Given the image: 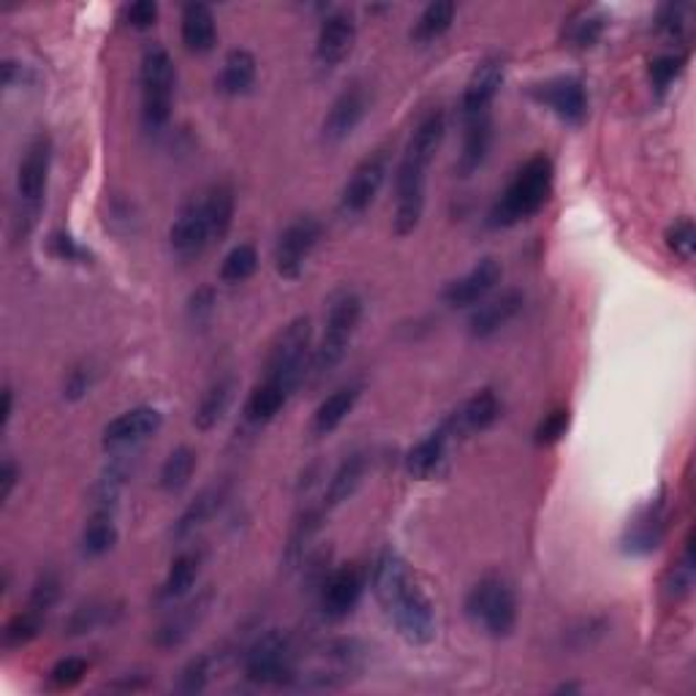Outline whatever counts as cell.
Instances as JSON below:
<instances>
[{"label": "cell", "instance_id": "1", "mask_svg": "<svg viewBox=\"0 0 696 696\" xmlns=\"http://www.w3.org/2000/svg\"><path fill=\"white\" fill-rule=\"evenodd\" d=\"M371 588L387 618L395 623L397 634L414 647H425L436 640L438 620L436 607L427 599L411 577L406 558L395 547H384L373 564Z\"/></svg>", "mask_w": 696, "mask_h": 696}, {"label": "cell", "instance_id": "2", "mask_svg": "<svg viewBox=\"0 0 696 696\" xmlns=\"http://www.w3.org/2000/svg\"><path fill=\"white\" fill-rule=\"evenodd\" d=\"M555 183V167L549 156H534L520 167L512 183L499 196V202L490 210V226L506 229V226L520 224V221L534 218L536 213L549 202Z\"/></svg>", "mask_w": 696, "mask_h": 696}, {"label": "cell", "instance_id": "3", "mask_svg": "<svg viewBox=\"0 0 696 696\" xmlns=\"http://www.w3.org/2000/svg\"><path fill=\"white\" fill-rule=\"evenodd\" d=\"M310 360H313V324L308 315H297L275 338L270 356H267L265 378L291 395L310 373Z\"/></svg>", "mask_w": 696, "mask_h": 696}, {"label": "cell", "instance_id": "4", "mask_svg": "<svg viewBox=\"0 0 696 696\" xmlns=\"http://www.w3.org/2000/svg\"><path fill=\"white\" fill-rule=\"evenodd\" d=\"M362 297L356 291H341L335 300L330 302L324 319V338H321L319 349H313V360H310V373L313 376H326L341 365L346 356L351 338H354L356 326L362 321Z\"/></svg>", "mask_w": 696, "mask_h": 696}, {"label": "cell", "instance_id": "5", "mask_svg": "<svg viewBox=\"0 0 696 696\" xmlns=\"http://www.w3.org/2000/svg\"><path fill=\"white\" fill-rule=\"evenodd\" d=\"M465 615L493 640H503L517 625V596L512 585L501 577H484L468 590L465 596Z\"/></svg>", "mask_w": 696, "mask_h": 696}, {"label": "cell", "instance_id": "6", "mask_svg": "<svg viewBox=\"0 0 696 696\" xmlns=\"http://www.w3.org/2000/svg\"><path fill=\"white\" fill-rule=\"evenodd\" d=\"M139 85H142L144 122L148 128H163L172 120L178 72H174L172 55L161 44L144 50L142 66H139Z\"/></svg>", "mask_w": 696, "mask_h": 696}, {"label": "cell", "instance_id": "7", "mask_svg": "<svg viewBox=\"0 0 696 696\" xmlns=\"http://www.w3.org/2000/svg\"><path fill=\"white\" fill-rule=\"evenodd\" d=\"M50 167H52V142L39 133L31 139L25 148L20 169H17V202H20V213H17V232L25 234L36 226V218L44 207L46 183H50Z\"/></svg>", "mask_w": 696, "mask_h": 696}, {"label": "cell", "instance_id": "8", "mask_svg": "<svg viewBox=\"0 0 696 696\" xmlns=\"http://www.w3.org/2000/svg\"><path fill=\"white\" fill-rule=\"evenodd\" d=\"M432 158L419 153V150L406 148L400 163L395 172V234L397 237H408L419 226L425 215L427 202V169H430Z\"/></svg>", "mask_w": 696, "mask_h": 696}, {"label": "cell", "instance_id": "9", "mask_svg": "<svg viewBox=\"0 0 696 696\" xmlns=\"http://www.w3.org/2000/svg\"><path fill=\"white\" fill-rule=\"evenodd\" d=\"M245 677L256 686H286L295 681V658H291V640L280 629L261 634L245 651Z\"/></svg>", "mask_w": 696, "mask_h": 696}, {"label": "cell", "instance_id": "10", "mask_svg": "<svg viewBox=\"0 0 696 696\" xmlns=\"http://www.w3.org/2000/svg\"><path fill=\"white\" fill-rule=\"evenodd\" d=\"M321 221L313 215H300L280 232L275 243V272L286 280H297L306 270L310 254L315 250L321 239Z\"/></svg>", "mask_w": 696, "mask_h": 696}, {"label": "cell", "instance_id": "11", "mask_svg": "<svg viewBox=\"0 0 696 696\" xmlns=\"http://www.w3.org/2000/svg\"><path fill=\"white\" fill-rule=\"evenodd\" d=\"M389 174V156L387 150H376L351 172L341 191V210L346 215H362L373 202H376L378 191L384 189Z\"/></svg>", "mask_w": 696, "mask_h": 696}, {"label": "cell", "instance_id": "12", "mask_svg": "<svg viewBox=\"0 0 696 696\" xmlns=\"http://www.w3.org/2000/svg\"><path fill=\"white\" fill-rule=\"evenodd\" d=\"M362 593H365V575L356 566H341L321 582V615L326 620H346L360 604Z\"/></svg>", "mask_w": 696, "mask_h": 696}, {"label": "cell", "instance_id": "13", "mask_svg": "<svg viewBox=\"0 0 696 696\" xmlns=\"http://www.w3.org/2000/svg\"><path fill=\"white\" fill-rule=\"evenodd\" d=\"M501 261L493 259V256H484V259H479L477 265L463 275V278L449 280L441 297L449 308H473L482 300H488L490 291L501 283Z\"/></svg>", "mask_w": 696, "mask_h": 696}, {"label": "cell", "instance_id": "14", "mask_svg": "<svg viewBox=\"0 0 696 696\" xmlns=\"http://www.w3.org/2000/svg\"><path fill=\"white\" fill-rule=\"evenodd\" d=\"M367 113H371V90L362 82H351L346 90L332 101L330 113L324 117V126H321V133H324L326 142H343V139H349L360 128V122L365 120Z\"/></svg>", "mask_w": 696, "mask_h": 696}, {"label": "cell", "instance_id": "15", "mask_svg": "<svg viewBox=\"0 0 696 696\" xmlns=\"http://www.w3.org/2000/svg\"><path fill=\"white\" fill-rule=\"evenodd\" d=\"M501 400L493 389H479L473 392L468 400L460 403L447 419H443V427L452 438H465L473 436V432H482L488 427H493L501 419Z\"/></svg>", "mask_w": 696, "mask_h": 696}, {"label": "cell", "instance_id": "16", "mask_svg": "<svg viewBox=\"0 0 696 696\" xmlns=\"http://www.w3.org/2000/svg\"><path fill=\"white\" fill-rule=\"evenodd\" d=\"M536 101L553 109L564 122L580 126L588 117V93L577 77H555L534 87Z\"/></svg>", "mask_w": 696, "mask_h": 696}, {"label": "cell", "instance_id": "17", "mask_svg": "<svg viewBox=\"0 0 696 696\" xmlns=\"http://www.w3.org/2000/svg\"><path fill=\"white\" fill-rule=\"evenodd\" d=\"M503 77H506V63H503L501 55H490L484 61H479L471 79H468L463 98H460V113H463L465 120L468 117L488 113L493 98L499 96Z\"/></svg>", "mask_w": 696, "mask_h": 696}, {"label": "cell", "instance_id": "18", "mask_svg": "<svg viewBox=\"0 0 696 696\" xmlns=\"http://www.w3.org/2000/svg\"><path fill=\"white\" fill-rule=\"evenodd\" d=\"M356 44V22L349 11H332L324 17L315 36V61L324 68H335L351 55Z\"/></svg>", "mask_w": 696, "mask_h": 696}, {"label": "cell", "instance_id": "19", "mask_svg": "<svg viewBox=\"0 0 696 696\" xmlns=\"http://www.w3.org/2000/svg\"><path fill=\"white\" fill-rule=\"evenodd\" d=\"M210 243H213V239H210L202 199L183 204V210H180L178 218H174L172 229H169V245H172L174 256L183 261H191L196 259V256H202Z\"/></svg>", "mask_w": 696, "mask_h": 696}, {"label": "cell", "instance_id": "20", "mask_svg": "<svg viewBox=\"0 0 696 696\" xmlns=\"http://www.w3.org/2000/svg\"><path fill=\"white\" fill-rule=\"evenodd\" d=\"M523 306L525 295L520 289H506L501 295L490 297V300H482L479 306H473L471 319H468V332L477 341H484V338L495 335L501 326H506L523 310Z\"/></svg>", "mask_w": 696, "mask_h": 696}, {"label": "cell", "instance_id": "21", "mask_svg": "<svg viewBox=\"0 0 696 696\" xmlns=\"http://www.w3.org/2000/svg\"><path fill=\"white\" fill-rule=\"evenodd\" d=\"M163 417L161 411L153 406H137L131 411L120 414L113 422L104 427V447L107 449H122V447H133V443L144 441V438L156 436L161 430Z\"/></svg>", "mask_w": 696, "mask_h": 696}, {"label": "cell", "instance_id": "22", "mask_svg": "<svg viewBox=\"0 0 696 696\" xmlns=\"http://www.w3.org/2000/svg\"><path fill=\"white\" fill-rule=\"evenodd\" d=\"M490 148H493V117L490 113L468 117L465 120V133H463V150H460L458 169L460 178H471L482 169V163L488 161Z\"/></svg>", "mask_w": 696, "mask_h": 696}, {"label": "cell", "instance_id": "23", "mask_svg": "<svg viewBox=\"0 0 696 696\" xmlns=\"http://www.w3.org/2000/svg\"><path fill=\"white\" fill-rule=\"evenodd\" d=\"M180 36L191 55H207L218 44V25L207 3H185L180 14Z\"/></svg>", "mask_w": 696, "mask_h": 696}, {"label": "cell", "instance_id": "24", "mask_svg": "<svg viewBox=\"0 0 696 696\" xmlns=\"http://www.w3.org/2000/svg\"><path fill=\"white\" fill-rule=\"evenodd\" d=\"M449 441H452V436H449L443 425H438L436 430L427 432L425 438H419V441L414 443L406 454L408 477L419 479V482L436 477L438 468H441L443 463V458H447Z\"/></svg>", "mask_w": 696, "mask_h": 696}, {"label": "cell", "instance_id": "25", "mask_svg": "<svg viewBox=\"0 0 696 696\" xmlns=\"http://www.w3.org/2000/svg\"><path fill=\"white\" fill-rule=\"evenodd\" d=\"M226 493H229L226 482H215V484H210V488H204L202 493H199L196 499L183 508L178 523H174V531H172L174 539H189L191 534H196L199 528H204V525H207L210 520L221 512V506H224V501H226Z\"/></svg>", "mask_w": 696, "mask_h": 696}, {"label": "cell", "instance_id": "26", "mask_svg": "<svg viewBox=\"0 0 696 696\" xmlns=\"http://www.w3.org/2000/svg\"><path fill=\"white\" fill-rule=\"evenodd\" d=\"M664 506L661 503H656V506H647L642 508L640 517L634 520V523H629V531H625V539H623V547L625 553L631 555H645V553H653V549L658 547L661 539H664V531H666V523H664Z\"/></svg>", "mask_w": 696, "mask_h": 696}, {"label": "cell", "instance_id": "27", "mask_svg": "<svg viewBox=\"0 0 696 696\" xmlns=\"http://www.w3.org/2000/svg\"><path fill=\"white\" fill-rule=\"evenodd\" d=\"M234 392H237V378L234 376H221L210 384L194 414V425L199 430L207 432L224 422L226 411H229L234 403Z\"/></svg>", "mask_w": 696, "mask_h": 696}, {"label": "cell", "instance_id": "28", "mask_svg": "<svg viewBox=\"0 0 696 696\" xmlns=\"http://www.w3.org/2000/svg\"><path fill=\"white\" fill-rule=\"evenodd\" d=\"M256 82V57L248 50H232L224 57L218 77H215V90L221 96H245Z\"/></svg>", "mask_w": 696, "mask_h": 696}, {"label": "cell", "instance_id": "29", "mask_svg": "<svg viewBox=\"0 0 696 696\" xmlns=\"http://www.w3.org/2000/svg\"><path fill=\"white\" fill-rule=\"evenodd\" d=\"M362 389L360 387H341L332 392L330 397L319 403V408L313 411V422H310V430L315 436H330L338 427L349 419V414L354 411L356 400H360Z\"/></svg>", "mask_w": 696, "mask_h": 696}, {"label": "cell", "instance_id": "30", "mask_svg": "<svg viewBox=\"0 0 696 696\" xmlns=\"http://www.w3.org/2000/svg\"><path fill=\"white\" fill-rule=\"evenodd\" d=\"M117 539H120V534H117L113 508H96L93 517L87 520L85 531H82L79 549L85 558L96 560V558H104L107 553H113Z\"/></svg>", "mask_w": 696, "mask_h": 696}, {"label": "cell", "instance_id": "31", "mask_svg": "<svg viewBox=\"0 0 696 696\" xmlns=\"http://www.w3.org/2000/svg\"><path fill=\"white\" fill-rule=\"evenodd\" d=\"M207 607H210V593H204L202 599L191 601V604H185L183 610L174 612V615L169 618L161 629H158V634H156L158 647L169 651V647L183 645V642L191 636V631L199 625V620L207 615Z\"/></svg>", "mask_w": 696, "mask_h": 696}, {"label": "cell", "instance_id": "32", "mask_svg": "<svg viewBox=\"0 0 696 696\" xmlns=\"http://www.w3.org/2000/svg\"><path fill=\"white\" fill-rule=\"evenodd\" d=\"M365 471H367V454L365 452L346 454V460H343V463L335 468L330 484H326V493H324L326 508L346 503L351 495L356 493V488L362 484V479H365Z\"/></svg>", "mask_w": 696, "mask_h": 696}, {"label": "cell", "instance_id": "33", "mask_svg": "<svg viewBox=\"0 0 696 696\" xmlns=\"http://www.w3.org/2000/svg\"><path fill=\"white\" fill-rule=\"evenodd\" d=\"M204 218H207L210 239L221 243L234 224V189L229 183H218L202 199Z\"/></svg>", "mask_w": 696, "mask_h": 696}, {"label": "cell", "instance_id": "34", "mask_svg": "<svg viewBox=\"0 0 696 696\" xmlns=\"http://www.w3.org/2000/svg\"><path fill=\"white\" fill-rule=\"evenodd\" d=\"M289 397L291 395L283 387H278V384L267 382L265 378L259 387L250 392L248 400H245V419H248V422L256 425V427L272 422V419L278 417L280 411H283V406L289 403Z\"/></svg>", "mask_w": 696, "mask_h": 696}, {"label": "cell", "instance_id": "35", "mask_svg": "<svg viewBox=\"0 0 696 696\" xmlns=\"http://www.w3.org/2000/svg\"><path fill=\"white\" fill-rule=\"evenodd\" d=\"M199 569H202V555L194 553H180L178 558L169 566L167 580L161 585V599L163 601H180L183 596L191 593L199 580Z\"/></svg>", "mask_w": 696, "mask_h": 696}, {"label": "cell", "instance_id": "36", "mask_svg": "<svg viewBox=\"0 0 696 696\" xmlns=\"http://www.w3.org/2000/svg\"><path fill=\"white\" fill-rule=\"evenodd\" d=\"M454 14H458V6H454L452 0H436V3L427 6L422 14H419V20L414 22L411 39L417 41V44H430V41L441 39L443 33L452 28Z\"/></svg>", "mask_w": 696, "mask_h": 696}, {"label": "cell", "instance_id": "37", "mask_svg": "<svg viewBox=\"0 0 696 696\" xmlns=\"http://www.w3.org/2000/svg\"><path fill=\"white\" fill-rule=\"evenodd\" d=\"M196 452L191 447H178L169 452V458L163 460L161 473H158V484H161L163 493H180L183 488H189L191 477L196 471Z\"/></svg>", "mask_w": 696, "mask_h": 696}, {"label": "cell", "instance_id": "38", "mask_svg": "<svg viewBox=\"0 0 696 696\" xmlns=\"http://www.w3.org/2000/svg\"><path fill=\"white\" fill-rule=\"evenodd\" d=\"M256 270H259V250L250 243H239L221 261V280L229 286H237L245 283Z\"/></svg>", "mask_w": 696, "mask_h": 696}, {"label": "cell", "instance_id": "39", "mask_svg": "<svg viewBox=\"0 0 696 696\" xmlns=\"http://www.w3.org/2000/svg\"><path fill=\"white\" fill-rule=\"evenodd\" d=\"M41 625H44V615H39V612H33V610L20 612V615H14L9 623H6L3 645L6 647L28 645V642L36 640V636L41 634Z\"/></svg>", "mask_w": 696, "mask_h": 696}, {"label": "cell", "instance_id": "40", "mask_svg": "<svg viewBox=\"0 0 696 696\" xmlns=\"http://www.w3.org/2000/svg\"><path fill=\"white\" fill-rule=\"evenodd\" d=\"M604 14H599V11H585V14L577 17V20L569 22V31H566V39L571 41L575 46H580V50H588V46H593L596 41L601 39V33H604Z\"/></svg>", "mask_w": 696, "mask_h": 696}, {"label": "cell", "instance_id": "41", "mask_svg": "<svg viewBox=\"0 0 696 696\" xmlns=\"http://www.w3.org/2000/svg\"><path fill=\"white\" fill-rule=\"evenodd\" d=\"M113 623V607L109 604H98V601H90V604L79 607L72 618H68V634H90L98 625Z\"/></svg>", "mask_w": 696, "mask_h": 696}, {"label": "cell", "instance_id": "42", "mask_svg": "<svg viewBox=\"0 0 696 696\" xmlns=\"http://www.w3.org/2000/svg\"><path fill=\"white\" fill-rule=\"evenodd\" d=\"M686 63H688V57L683 55V52H666V55L653 57L651 68H647L653 87H656L658 93H664L666 87L672 85V82L681 77L683 68H686Z\"/></svg>", "mask_w": 696, "mask_h": 696}, {"label": "cell", "instance_id": "43", "mask_svg": "<svg viewBox=\"0 0 696 696\" xmlns=\"http://www.w3.org/2000/svg\"><path fill=\"white\" fill-rule=\"evenodd\" d=\"M666 239V248L677 256L681 261H692L694 259V250H696V229H694V221L692 218H677L675 224L670 226L664 234Z\"/></svg>", "mask_w": 696, "mask_h": 696}, {"label": "cell", "instance_id": "44", "mask_svg": "<svg viewBox=\"0 0 696 696\" xmlns=\"http://www.w3.org/2000/svg\"><path fill=\"white\" fill-rule=\"evenodd\" d=\"M569 425H571L569 408H555V411H549L534 430L536 447H553V443H558L560 438L566 436V430H569Z\"/></svg>", "mask_w": 696, "mask_h": 696}, {"label": "cell", "instance_id": "45", "mask_svg": "<svg viewBox=\"0 0 696 696\" xmlns=\"http://www.w3.org/2000/svg\"><path fill=\"white\" fill-rule=\"evenodd\" d=\"M210 675H213V661H210V656H199L194 661H189L185 670L180 672L178 692H183V694L204 692L210 683Z\"/></svg>", "mask_w": 696, "mask_h": 696}, {"label": "cell", "instance_id": "46", "mask_svg": "<svg viewBox=\"0 0 696 696\" xmlns=\"http://www.w3.org/2000/svg\"><path fill=\"white\" fill-rule=\"evenodd\" d=\"M57 599H61V580H57L55 575H44L39 577L36 585H33L31 599H28V610L46 618V612L57 604Z\"/></svg>", "mask_w": 696, "mask_h": 696}, {"label": "cell", "instance_id": "47", "mask_svg": "<svg viewBox=\"0 0 696 696\" xmlns=\"http://www.w3.org/2000/svg\"><path fill=\"white\" fill-rule=\"evenodd\" d=\"M87 675V661L68 656L61 658L55 666L50 670V683L55 688H74L77 683H82V677Z\"/></svg>", "mask_w": 696, "mask_h": 696}, {"label": "cell", "instance_id": "48", "mask_svg": "<svg viewBox=\"0 0 696 696\" xmlns=\"http://www.w3.org/2000/svg\"><path fill=\"white\" fill-rule=\"evenodd\" d=\"M122 17H126V25L133 31H148L158 20V3L156 0H137V3L126 6Z\"/></svg>", "mask_w": 696, "mask_h": 696}, {"label": "cell", "instance_id": "49", "mask_svg": "<svg viewBox=\"0 0 696 696\" xmlns=\"http://www.w3.org/2000/svg\"><path fill=\"white\" fill-rule=\"evenodd\" d=\"M213 313H215V291L210 289V286H204V289H199L191 295L189 315L194 324H204V321H207Z\"/></svg>", "mask_w": 696, "mask_h": 696}, {"label": "cell", "instance_id": "50", "mask_svg": "<svg viewBox=\"0 0 696 696\" xmlns=\"http://www.w3.org/2000/svg\"><path fill=\"white\" fill-rule=\"evenodd\" d=\"M686 6H664L658 14V28L670 36H681L683 25H686Z\"/></svg>", "mask_w": 696, "mask_h": 696}, {"label": "cell", "instance_id": "51", "mask_svg": "<svg viewBox=\"0 0 696 696\" xmlns=\"http://www.w3.org/2000/svg\"><path fill=\"white\" fill-rule=\"evenodd\" d=\"M52 248H55L57 256H63V259H85L87 250L79 248L77 243H74L68 234H52Z\"/></svg>", "mask_w": 696, "mask_h": 696}, {"label": "cell", "instance_id": "52", "mask_svg": "<svg viewBox=\"0 0 696 696\" xmlns=\"http://www.w3.org/2000/svg\"><path fill=\"white\" fill-rule=\"evenodd\" d=\"M31 79V68L17 61H3V87H22Z\"/></svg>", "mask_w": 696, "mask_h": 696}, {"label": "cell", "instance_id": "53", "mask_svg": "<svg viewBox=\"0 0 696 696\" xmlns=\"http://www.w3.org/2000/svg\"><path fill=\"white\" fill-rule=\"evenodd\" d=\"M87 389H90V373L77 367V371H72V376H68L66 392H63V395H66L68 400H79Z\"/></svg>", "mask_w": 696, "mask_h": 696}, {"label": "cell", "instance_id": "54", "mask_svg": "<svg viewBox=\"0 0 696 696\" xmlns=\"http://www.w3.org/2000/svg\"><path fill=\"white\" fill-rule=\"evenodd\" d=\"M17 479H20V473H17V465L11 463V460H6L3 471H0V501H9L11 490L17 488Z\"/></svg>", "mask_w": 696, "mask_h": 696}, {"label": "cell", "instance_id": "55", "mask_svg": "<svg viewBox=\"0 0 696 696\" xmlns=\"http://www.w3.org/2000/svg\"><path fill=\"white\" fill-rule=\"evenodd\" d=\"M11 411H14V392L11 387H3V414H0V425H9L11 422Z\"/></svg>", "mask_w": 696, "mask_h": 696}]
</instances>
